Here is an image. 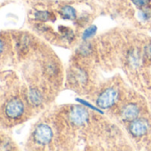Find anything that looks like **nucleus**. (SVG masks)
<instances>
[{
  "label": "nucleus",
  "mask_w": 151,
  "mask_h": 151,
  "mask_svg": "<svg viewBox=\"0 0 151 151\" xmlns=\"http://www.w3.org/2000/svg\"><path fill=\"white\" fill-rule=\"evenodd\" d=\"M117 96L118 93L116 89L109 88L99 96L97 100V105L102 109H108L116 102Z\"/></svg>",
  "instance_id": "1"
},
{
  "label": "nucleus",
  "mask_w": 151,
  "mask_h": 151,
  "mask_svg": "<svg viewBox=\"0 0 151 151\" xmlns=\"http://www.w3.org/2000/svg\"><path fill=\"white\" fill-rule=\"evenodd\" d=\"M88 112L86 109L80 106H75L69 112V118L71 122L77 125H82L88 120Z\"/></svg>",
  "instance_id": "2"
},
{
  "label": "nucleus",
  "mask_w": 151,
  "mask_h": 151,
  "mask_svg": "<svg viewBox=\"0 0 151 151\" xmlns=\"http://www.w3.org/2000/svg\"><path fill=\"white\" fill-rule=\"evenodd\" d=\"M52 138V131L46 124H40L35 131V139L40 144H47Z\"/></svg>",
  "instance_id": "3"
},
{
  "label": "nucleus",
  "mask_w": 151,
  "mask_h": 151,
  "mask_svg": "<svg viewBox=\"0 0 151 151\" xmlns=\"http://www.w3.org/2000/svg\"><path fill=\"white\" fill-rule=\"evenodd\" d=\"M24 106L22 102L17 99L12 100L6 108V113L10 118H17L21 116L23 113Z\"/></svg>",
  "instance_id": "4"
},
{
  "label": "nucleus",
  "mask_w": 151,
  "mask_h": 151,
  "mask_svg": "<svg viewBox=\"0 0 151 151\" xmlns=\"http://www.w3.org/2000/svg\"><path fill=\"white\" fill-rule=\"evenodd\" d=\"M130 131L134 136H141L147 131V124L142 119H134L130 125Z\"/></svg>",
  "instance_id": "5"
},
{
  "label": "nucleus",
  "mask_w": 151,
  "mask_h": 151,
  "mask_svg": "<svg viewBox=\"0 0 151 151\" xmlns=\"http://www.w3.org/2000/svg\"><path fill=\"white\" fill-rule=\"evenodd\" d=\"M139 115V109L134 104H128L125 106L122 110V116L124 120L127 121H133L138 117Z\"/></svg>",
  "instance_id": "6"
},
{
  "label": "nucleus",
  "mask_w": 151,
  "mask_h": 151,
  "mask_svg": "<svg viewBox=\"0 0 151 151\" xmlns=\"http://www.w3.org/2000/svg\"><path fill=\"white\" fill-rule=\"evenodd\" d=\"M60 14L64 19L67 20H74L77 17V12L75 8H73L70 6H65L60 10Z\"/></svg>",
  "instance_id": "7"
},
{
  "label": "nucleus",
  "mask_w": 151,
  "mask_h": 151,
  "mask_svg": "<svg viewBox=\"0 0 151 151\" xmlns=\"http://www.w3.org/2000/svg\"><path fill=\"white\" fill-rule=\"evenodd\" d=\"M29 100L32 104L38 105L41 103L42 97H41V94L39 93V92H37V90H31L29 93Z\"/></svg>",
  "instance_id": "8"
},
{
  "label": "nucleus",
  "mask_w": 151,
  "mask_h": 151,
  "mask_svg": "<svg viewBox=\"0 0 151 151\" xmlns=\"http://www.w3.org/2000/svg\"><path fill=\"white\" fill-rule=\"evenodd\" d=\"M96 31H97V28H96V26H94V25H93V26L87 28V29L85 30L84 34H83V38H84V39H88V38L93 37V36L95 35Z\"/></svg>",
  "instance_id": "9"
},
{
  "label": "nucleus",
  "mask_w": 151,
  "mask_h": 151,
  "mask_svg": "<svg viewBox=\"0 0 151 151\" xmlns=\"http://www.w3.org/2000/svg\"><path fill=\"white\" fill-rule=\"evenodd\" d=\"M132 1L135 6H137L139 7H143L149 4L150 0H132Z\"/></svg>",
  "instance_id": "10"
},
{
  "label": "nucleus",
  "mask_w": 151,
  "mask_h": 151,
  "mask_svg": "<svg viewBox=\"0 0 151 151\" xmlns=\"http://www.w3.org/2000/svg\"><path fill=\"white\" fill-rule=\"evenodd\" d=\"M36 16H37V18L40 19V20H45H45H48L49 19L50 14L47 12H39V13H37L36 14Z\"/></svg>",
  "instance_id": "11"
},
{
  "label": "nucleus",
  "mask_w": 151,
  "mask_h": 151,
  "mask_svg": "<svg viewBox=\"0 0 151 151\" xmlns=\"http://www.w3.org/2000/svg\"><path fill=\"white\" fill-rule=\"evenodd\" d=\"M77 101H78V102H80V103H82V104H84V105H86V106L89 107V108H90V109H94V110H96V111H98V112H101V111H100V109H96L94 106H92V105H91L89 102H87V101H83V100L77 99Z\"/></svg>",
  "instance_id": "12"
},
{
  "label": "nucleus",
  "mask_w": 151,
  "mask_h": 151,
  "mask_svg": "<svg viewBox=\"0 0 151 151\" xmlns=\"http://www.w3.org/2000/svg\"><path fill=\"white\" fill-rule=\"evenodd\" d=\"M145 54L147 55V57L148 59H151V44L146 46V48H145Z\"/></svg>",
  "instance_id": "13"
},
{
  "label": "nucleus",
  "mask_w": 151,
  "mask_h": 151,
  "mask_svg": "<svg viewBox=\"0 0 151 151\" xmlns=\"http://www.w3.org/2000/svg\"><path fill=\"white\" fill-rule=\"evenodd\" d=\"M3 49H4V44L1 40H0V52L3 51Z\"/></svg>",
  "instance_id": "14"
}]
</instances>
